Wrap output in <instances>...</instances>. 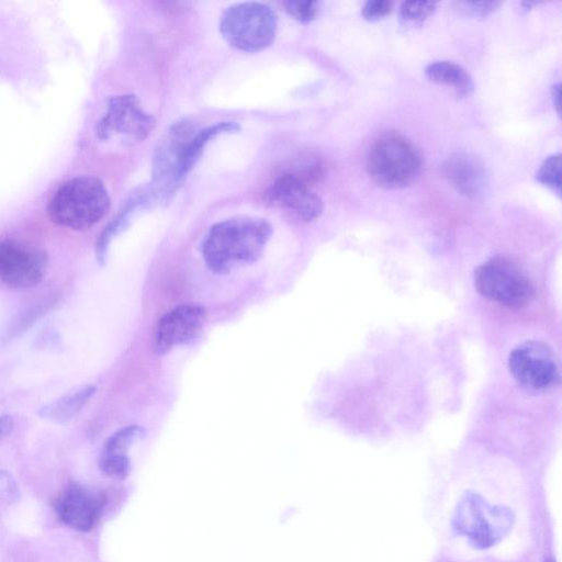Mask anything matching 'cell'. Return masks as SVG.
Returning <instances> with one entry per match:
<instances>
[{"label": "cell", "instance_id": "9c48e42d", "mask_svg": "<svg viewBox=\"0 0 562 562\" xmlns=\"http://www.w3.org/2000/svg\"><path fill=\"white\" fill-rule=\"evenodd\" d=\"M46 254L14 239L0 240V281L12 289H29L44 278Z\"/></svg>", "mask_w": 562, "mask_h": 562}, {"label": "cell", "instance_id": "d6986e66", "mask_svg": "<svg viewBox=\"0 0 562 562\" xmlns=\"http://www.w3.org/2000/svg\"><path fill=\"white\" fill-rule=\"evenodd\" d=\"M144 434L142 427L131 425L115 431L105 441L102 454L114 457H128L127 450Z\"/></svg>", "mask_w": 562, "mask_h": 562}, {"label": "cell", "instance_id": "7c38bea8", "mask_svg": "<svg viewBox=\"0 0 562 562\" xmlns=\"http://www.w3.org/2000/svg\"><path fill=\"white\" fill-rule=\"evenodd\" d=\"M104 504L101 493L72 483L55 498L54 508L64 525L78 531H89L97 525Z\"/></svg>", "mask_w": 562, "mask_h": 562}, {"label": "cell", "instance_id": "ac0fdd59", "mask_svg": "<svg viewBox=\"0 0 562 562\" xmlns=\"http://www.w3.org/2000/svg\"><path fill=\"white\" fill-rule=\"evenodd\" d=\"M240 130V125L237 122H218L207 127L198 130L189 140L181 164L182 176L186 178L187 175L192 170L199 158L204 151L205 146L215 137L223 133H234Z\"/></svg>", "mask_w": 562, "mask_h": 562}, {"label": "cell", "instance_id": "484cf974", "mask_svg": "<svg viewBox=\"0 0 562 562\" xmlns=\"http://www.w3.org/2000/svg\"><path fill=\"white\" fill-rule=\"evenodd\" d=\"M552 100L554 106L557 108V112L560 113V85H554L552 87Z\"/></svg>", "mask_w": 562, "mask_h": 562}, {"label": "cell", "instance_id": "2e32d148", "mask_svg": "<svg viewBox=\"0 0 562 562\" xmlns=\"http://www.w3.org/2000/svg\"><path fill=\"white\" fill-rule=\"evenodd\" d=\"M95 393V386L86 385L44 405L38 411L42 418L65 423L74 418Z\"/></svg>", "mask_w": 562, "mask_h": 562}, {"label": "cell", "instance_id": "52a82bcc", "mask_svg": "<svg viewBox=\"0 0 562 562\" xmlns=\"http://www.w3.org/2000/svg\"><path fill=\"white\" fill-rule=\"evenodd\" d=\"M196 131L190 120L181 119L168 127L156 145L150 188L157 202L169 201L184 181L181 171L182 156Z\"/></svg>", "mask_w": 562, "mask_h": 562}, {"label": "cell", "instance_id": "30bf717a", "mask_svg": "<svg viewBox=\"0 0 562 562\" xmlns=\"http://www.w3.org/2000/svg\"><path fill=\"white\" fill-rule=\"evenodd\" d=\"M155 125V117L143 110L136 95L123 94L110 100L108 111L98 124V134L102 138L120 134L133 140H143Z\"/></svg>", "mask_w": 562, "mask_h": 562}, {"label": "cell", "instance_id": "cb8c5ba5", "mask_svg": "<svg viewBox=\"0 0 562 562\" xmlns=\"http://www.w3.org/2000/svg\"><path fill=\"white\" fill-rule=\"evenodd\" d=\"M393 2L390 0H368L364 2L361 14L366 20L374 21L391 13Z\"/></svg>", "mask_w": 562, "mask_h": 562}, {"label": "cell", "instance_id": "e0dca14e", "mask_svg": "<svg viewBox=\"0 0 562 562\" xmlns=\"http://www.w3.org/2000/svg\"><path fill=\"white\" fill-rule=\"evenodd\" d=\"M426 77L440 86L454 90L460 95L469 94L473 89L472 78L459 64L449 60H437L425 69Z\"/></svg>", "mask_w": 562, "mask_h": 562}, {"label": "cell", "instance_id": "7a4b0ae2", "mask_svg": "<svg viewBox=\"0 0 562 562\" xmlns=\"http://www.w3.org/2000/svg\"><path fill=\"white\" fill-rule=\"evenodd\" d=\"M111 199L103 182L90 176H79L64 182L47 205L48 217L55 224L74 231H86L109 212Z\"/></svg>", "mask_w": 562, "mask_h": 562}, {"label": "cell", "instance_id": "8992f818", "mask_svg": "<svg viewBox=\"0 0 562 562\" xmlns=\"http://www.w3.org/2000/svg\"><path fill=\"white\" fill-rule=\"evenodd\" d=\"M278 19L268 5L241 2L225 10L220 31L226 42L238 50L256 53L269 47L277 34Z\"/></svg>", "mask_w": 562, "mask_h": 562}, {"label": "cell", "instance_id": "4316f807", "mask_svg": "<svg viewBox=\"0 0 562 562\" xmlns=\"http://www.w3.org/2000/svg\"><path fill=\"white\" fill-rule=\"evenodd\" d=\"M546 562H554V561H552V560H548V561H546Z\"/></svg>", "mask_w": 562, "mask_h": 562}, {"label": "cell", "instance_id": "6da1fadb", "mask_svg": "<svg viewBox=\"0 0 562 562\" xmlns=\"http://www.w3.org/2000/svg\"><path fill=\"white\" fill-rule=\"evenodd\" d=\"M272 235L266 218L235 216L215 223L205 235L201 251L206 266L226 274L257 261Z\"/></svg>", "mask_w": 562, "mask_h": 562}, {"label": "cell", "instance_id": "8fae6325", "mask_svg": "<svg viewBox=\"0 0 562 562\" xmlns=\"http://www.w3.org/2000/svg\"><path fill=\"white\" fill-rule=\"evenodd\" d=\"M265 200L289 210L303 222L317 220L324 209L322 199L310 188L308 181L296 172L279 176L266 190Z\"/></svg>", "mask_w": 562, "mask_h": 562}, {"label": "cell", "instance_id": "ba28073f", "mask_svg": "<svg viewBox=\"0 0 562 562\" xmlns=\"http://www.w3.org/2000/svg\"><path fill=\"white\" fill-rule=\"evenodd\" d=\"M508 370L517 384L529 393H543L560 383L559 362L543 341L526 340L508 356Z\"/></svg>", "mask_w": 562, "mask_h": 562}, {"label": "cell", "instance_id": "3957f363", "mask_svg": "<svg viewBox=\"0 0 562 562\" xmlns=\"http://www.w3.org/2000/svg\"><path fill=\"white\" fill-rule=\"evenodd\" d=\"M370 178L384 189H400L420 175L423 158L417 147L403 135H381L370 146L366 159Z\"/></svg>", "mask_w": 562, "mask_h": 562}, {"label": "cell", "instance_id": "44dd1931", "mask_svg": "<svg viewBox=\"0 0 562 562\" xmlns=\"http://www.w3.org/2000/svg\"><path fill=\"white\" fill-rule=\"evenodd\" d=\"M434 1H404L400 7V18L404 23H422L435 12Z\"/></svg>", "mask_w": 562, "mask_h": 562}, {"label": "cell", "instance_id": "7402d4cb", "mask_svg": "<svg viewBox=\"0 0 562 562\" xmlns=\"http://www.w3.org/2000/svg\"><path fill=\"white\" fill-rule=\"evenodd\" d=\"M285 11L301 23H310L319 12L318 1L291 0L284 3Z\"/></svg>", "mask_w": 562, "mask_h": 562}, {"label": "cell", "instance_id": "5bb4252c", "mask_svg": "<svg viewBox=\"0 0 562 562\" xmlns=\"http://www.w3.org/2000/svg\"><path fill=\"white\" fill-rule=\"evenodd\" d=\"M446 181L460 194L476 199L487 186V176L481 161L467 154H456L441 166Z\"/></svg>", "mask_w": 562, "mask_h": 562}, {"label": "cell", "instance_id": "ffe728a7", "mask_svg": "<svg viewBox=\"0 0 562 562\" xmlns=\"http://www.w3.org/2000/svg\"><path fill=\"white\" fill-rule=\"evenodd\" d=\"M561 155L547 157L536 172V179L542 186L561 195Z\"/></svg>", "mask_w": 562, "mask_h": 562}, {"label": "cell", "instance_id": "277c9868", "mask_svg": "<svg viewBox=\"0 0 562 562\" xmlns=\"http://www.w3.org/2000/svg\"><path fill=\"white\" fill-rule=\"evenodd\" d=\"M514 520L510 508L490 504L477 493L468 492L454 508L452 528L474 548L488 549L509 533Z\"/></svg>", "mask_w": 562, "mask_h": 562}, {"label": "cell", "instance_id": "603a6c76", "mask_svg": "<svg viewBox=\"0 0 562 562\" xmlns=\"http://www.w3.org/2000/svg\"><path fill=\"white\" fill-rule=\"evenodd\" d=\"M502 2L499 1H457L454 9L464 15L485 16L494 12Z\"/></svg>", "mask_w": 562, "mask_h": 562}, {"label": "cell", "instance_id": "5b68a950", "mask_svg": "<svg viewBox=\"0 0 562 562\" xmlns=\"http://www.w3.org/2000/svg\"><path fill=\"white\" fill-rule=\"evenodd\" d=\"M474 284L483 297L510 310L527 306L536 294L535 285L522 268L501 255L477 266Z\"/></svg>", "mask_w": 562, "mask_h": 562}, {"label": "cell", "instance_id": "9a60e30c", "mask_svg": "<svg viewBox=\"0 0 562 562\" xmlns=\"http://www.w3.org/2000/svg\"><path fill=\"white\" fill-rule=\"evenodd\" d=\"M153 200L156 201V198L150 186L137 189L136 192L130 196L124 209L105 227V229L102 232L98 239L95 251L98 261L100 263H102L105 259L110 241L117 233L125 228L134 211L139 206H145L149 204Z\"/></svg>", "mask_w": 562, "mask_h": 562}, {"label": "cell", "instance_id": "4fadbf2b", "mask_svg": "<svg viewBox=\"0 0 562 562\" xmlns=\"http://www.w3.org/2000/svg\"><path fill=\"white\" fill-rule=\"evenodd\" d=\"M205 310L196 304H182L166 313L158 322L155 349L159 355L193 339L205 323Z\"/></svg>", "mask_w": 562, "mask_h": 562}, {"label": "cell", "instance_id": "d4e9b609", "mask_svg": "<svg viewBox=\"0 0 562 562\" xmlns=\"http://www.w3.org/2000/svg\"><path fill=\"white\" fill-rule=\"evenodd\" d=\"M14 429V419L10 415L0 416V441L10 436Z\"/></svg>", "mask_w": 562, "mask_h": 562}]
</instances>
